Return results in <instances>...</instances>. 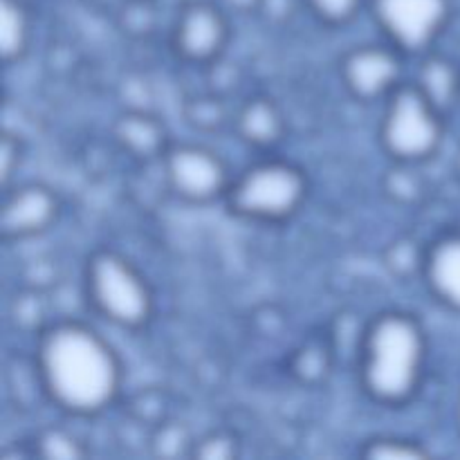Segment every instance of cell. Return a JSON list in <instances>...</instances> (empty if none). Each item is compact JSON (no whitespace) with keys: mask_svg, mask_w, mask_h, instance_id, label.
Returning <instances> with one entry per match:
<instances>
[{"mask_svg":"<svg viewBox=\"0 0 460 460\" xmlns=\"http://www.w3.org/2000/svg\"><path fill=\"white\" fill-rule=\"evenodd\" d=\"M31 454L48 460H79L88 456L85 445L63 427H45L34 436Z\"/></svg>","mask_w":460,"mask_h":460,"instance_id":"ac0fdd59","label":"cell"},{"mask_svg":"<svg viewBox=\"0 0 460 460\" xmlns=\"http://www.w3.org/2000/svg\"><path fill=\"white\" fill-rule=\"evenodd\" d=\"M440 112H452L460 106V67L443 54H422L418 75L413 79Z\"/></svg>","mask_w":460,"mask_h":460,"instance_id":"5bb4252c","label":"cell"},{"mask_svg":"<svg viewBox=\"0 0 460 460\" xmlns=\"http://www.w3.org/2000/svg\"><path fill=\"white\" fill-rule=\"evenodd\" d=\"M229 34L227 13L220 4L211 0H187L175 13L171 45L180 61L209 67L223 58Z\"/></svg>","mask_w":460,"mask_h":460,"instance_id":"ba28073f","label":"cell"},{"mask_svg":"<svg viewBox=\"0 0 460 460\" xmlns=\"http://www.w3.org/2000/svg\"><path fill=\"white\" fill-rule=\"evenodd\" d=\"M445 117L416 81H402L386 97L377 139L395 164H420L443 146Z\"/></svg>","mask_w":460,"mask_h":460,"instance_id":"5b68a950","label":"cell"},{"mask_svg":"<svg viewBox=\"0 0 460 460\" xmlns=\"http://www.w3.org/2000/svg\"><path fill=\"white\" fill-rule=\"evenodd\" d=\"M196 440L189 434L187 425L178 420H162L151 431V447L155 456L178 458L191 456Z\"/></svg>","mask_w":460,"mask_h":460,"instance_id":"d6986e66","label":"cell"},{"mask_svg":"<svg viewBox=\"0 0 460 460\" xmlns=\"http://www.w3.org/2000/svg\"><path fill=\"white\" fill-rule=\"evenodd\" d=\"M402 57L391 43L355 45L340 61L341 84L358 102H386L402 84Z\"/></svg>","mask_w":460,"mask_h":460,"instance_id":"9c48e42d","label":"cell"},{"mask_svg":"<svg viewBox=\"0 0 460 460\" xmlns=\"http://www.w3.org/2000/svg\"><path fill=\"white\" fill-rule=\"evenodd\" d=\"M160 162L166 187L189 205L225 200L234 180L223 157L200 144H169Z\"/></svg>","mask_w":460,"mask_h":460,"instance_id":"52a82bcc","label":"cell"},{"mask_svg":"<svg viewBox=\"0 0 460 460\" xmlns=\"http://www.w3.org/2000/svg\"><path fill=\"white\" fill-rule=\"evenodd\" d=\"M182 117L191 128L200 130V133H218L229 121L225 97L218 93H211V90L184 99Z\"/></svg>","mask_w":460,"mask_h":460,"instance_id":"e0dca14e","label":"cell"},{"mask_svg":"<svg viewBox=\"0 0 460 460\" xmlns=\"http://www.w3.org/2000/svg\"><path fill=\"white\" fill-rule=\"evenodd\" d=\"M332 362V346L323 340H310L301 344L290 358V373L301 385H319L326 380Z\"/></svg>","mask_w":460,"mask_h":460,"instance_id":"2e32d148","label":"cell"},{"mask_svg":"<svg viewBox=\"0 0 460 460\" xmlns=\"http://www.w3.org/2000/svg\"><path fill=\"white\" fill-rule=\"evenodd\" d=\"M373 22L404 57H422L447 30L452 0H368Z\"/></svg>","mask_w":460,"mask_h":460,"instance_id":"8992f818","label":"cell"},{"mask_svg":"<svg viewBox=\"0 0 460 460\" xmlns=\"http://www.w3.org/2000/svg\"><path fill=\"white\" fill-rule=\"evenodd\" d=\"M411 166L413 164H400L398 162V166L391 169L385 180V189L389 198L402 202V205L416 202L422 196V180Z\"/></svg>","mask_w":460,"mask_h":460,"instance_id":"d4e9b609","label":"cell"},{"mask_svg":"<svg viewBox=\"0 0 460 460\" xmlns=\"http://www.w3.org/2000/svg\"><path fill=\"white\" fill-rule=\"evenodd\" d=\"M456 429L460 434V394H458V400H456Z\"/></svg>","mask_w":460,"mask_h":460,"instance_id":"f546056e","label":"cell"},{"mask_svg":"<svg viewBox=\"0 0 460 460\" xmlns=\"http://www.w3.org/2000/svg\"><path fill=\"white\" fill-rule=\"evenodd\" d=\"M61 202L57 193L39 182L21 184L7 191L0 214L3 241H25L48 232L58 218Z\"/></svg>","mask_w":460,"mask_h":460,"instance_id":"30bf717a","label":"cell"},{"mask_svg":"<svg viewBox=\"0 0 460 460\" xmlns=\"http://www.w3.org/2000/svg\"><path fill=\"white\" fill-rule=\"evenodd\" d=\"M238 447H241V443H238V438L232 434V431L214 429L193 443L191 458L232 460L238 456V452H241Z\"/></svg>","mask_w":460,"mask_h":460,"instance_id":"cb8c5ba5","label":"cell"},{"mask_svg":"<svg viewBox=\"0 0 460 460\" xmlns=\"http://www.w3.org/2000/svg\"><path fill=\"white\" fill-rule=\"evenodd\" d=\"M422 279L438 304L460 314V232L443 234L427 245Z\"/></svg>","mask_w":460,"mask_h":460,"instance_id":"8fae6325","label":"cell"},{"mask_svg":"<svg viewBox=\"0 0 460 460\" xmlns=\"http://www.w3.org/2000/svg\"><path fill=\"white\" fill-rule=\"evenodd\" d=\"M43 395L75 418L103 413L119 398L124 368L111 341L79 319L48 322L34 341Z\"/></svg>","mask_w":460,"mask_h":460,"instance_id":"6da1fadb","label":"cell"},{"mask_svg":"<svg viewBox=\"0 0 460 460\" xmlns=\"http://www.w3.org/2000/svg\"><path fill=\"white\" fill-rule=\"evenodd\" d=\"M308 175L288 160L254 162L232 180L225 205L232 216L252 223H283L304 207Z\"/></svg>","mask_w":460,"mask_h":460,"instance_id":"277c9868","label":"cell"},{"mask_svg":"<svg viewBox=\"0 0 460 460\" xmlns=\"http://www.w3.org/2000/svg\"><path fill=\"white\" fill-rule=\"evenodd\" d=\"M427 247L418 245L413 238H398L385 252V265L394 277L409 279L413 274H422L425 268Z\"/></svg>","mask_w":460,"mask_h":460,"instance_id":"44dd1931","label":"cell"},{"mask_svg":"<svg viewBox=\"0 0 460 460\" xmlns=\"http://www.w3.org/2000/svg\"><path fill=\"white\" fill-rule=\"evenodd\" d=\"M112 137L121 151L139 162L162 160L171 144L164 124L144 108H130L121 112L112 124Z\"/></svg>","mask_w":460,"mask_h":460,"instance_id":"7c38bea8","label":"cell"},{"mask_svg":"<svg viewBox=\"0 0 460 460\" xmlns=\"http://www.w3.org/2000/svg\"><path fill=\"white\" fill-rule=\"evenodd\" d=\"M31 43V12L25 0H0V57L4 66L22 61Z\"/></svg>","mask_w":460,"mask_h":460,"instance_id":"9a60e30c","label":"cell"},{"mask_svg":"<svg viewBox=\"0 0 460 460\" xmlns=\"http://www.w3.org/2000/svg\"><path fill=\"white\" fill-rule=\"evenodd\" d=\"M359 456L367 460H420L429 456L425 447L416 440L395 438V436H377L367 440L359 449Z\"/></svg>","mask_w":460,"mask_h":460,"instance_id":"ffe728a7","label":"cell"},{"mask_svg":"<svg viewBox=\"0 0 460 460\" xmlns=\"http://www.w3.org/2000/svg\"><path fill=\"white\" fill-rule=\"evenodd\" d=\"M427 332L416 314L385 310L364 326L359 337L358 376L376 404L400 409L420 389L427 367Z\"/></svg>","mask_w":460,"mask_h":460,"instance_id":"7a4b0ae2","label":"cell"},{"mask_svg":"<svg viewBox=\"0 0 460 460\" xmlns=\"http://www.w3.org/2000/svg\"><path fill=\"white\" fill-rule=\"evenodd\" d=\"M225 4L238 13H259L261 0H225Z\"/></svg>","mask_w":460,"mask_h":460,"instance_id":"f1b7e54d","label":"cell"},{"mask_svg":"<svg viewBox=\"0 0 460 460\" xmlns=\"http://www.w3.org/2000/svg\"><path fill=\"white\" fill-rule=\"evenodd\" d=\"M12 322L16 328L27 332H40L45 326V299L43 290L25 288L16 299L12 301Z\"/></svg>","mask_w":460,"mask_h":460,"instance_id":"603a6c76","label":"cell"},{"mask_svg":"<svg viewBox=\"0 0 460 460\" xmlns=\"http://www.w3.org/2000/svg\"><path fill=\"white\" fill-rule=\"evenodd\" d=\"M234 126H236V133L243 142L261 148V151L279 146L288 130L286 117H283L279 103L272 97H265V94H256V97L247 99L238 108L236 117H234Z\"/></svg>","mask_w":460,"mask_h":460,"instance_id":"4fadbf2b","label":"cell"},{"mask_svg":"<svg viewBox=\"0 0 460 460\" xmlns=\"http://www.w3.org/2000/svg\"><path fill=\"white\" fill-rule=\"evenodd\" d=\"M296 12V0H261L259 13L268 22L274 25H283V22H290L292 16Z\"/></svg>","mask_w":460,"mask_h":460,"instance_id":"83f0119b","label":"cell"},{"mask_svg":"<svg viewBox=\"0 0 460 460\" xmlns=\"http://www.w3.org/2000/svg\"><path fill=\"white\" fill-rule=\"evenodd\" d=\"M85 299L90 308L112 326L142 331L153 317L155 301L146 277L130 259L115 250H97L84 270Z\"/></svg>","mask_w":460,"mask_h":460,"instance_id":"3957f363","label":"cell"},{"mask_svg":"<svg viewBox=\"0 0 460 460\" xmlns=\"http://www.w3.org/2000/svg\"><path fill=\"white\" fill-rule=\"evenodd\" d=\"M153 7L151 0H130L124 7V27L135 36H146L153 30Z\"/></svg>","mask_w":460,"mask_h":460,"instance_id":"484cf974","label":"cell"},{"mask_svg":"<svg viewBox=\"0 0 460 460\" xmlns=\"http://www.w3.org/2000/svg\"><path fill=\"white\" fill-rule=\"evenodd\" d=\"M310 13L326 27H344L359 16L368 0H301Z\"/></svg>","mask_w":460,"mask_h":460,"instance_id":"7402d4cb","label":"cell"},{"mask_svg":"<svg viewBox=\"0 0 460 460\" xmlns=\"http://www.w3.org/2000/svg\"><path fill=\"white\" fill-rule=\"evenodd\" d=\"M22 160V144L16 135L3 133L0 139V180H3V187L9 189V182L13 178V171L21 166Z\"/></svg>","mask_w":460,"mask_h":460,"instance_id":"4316f807","label":"cell"}]
</instances>
